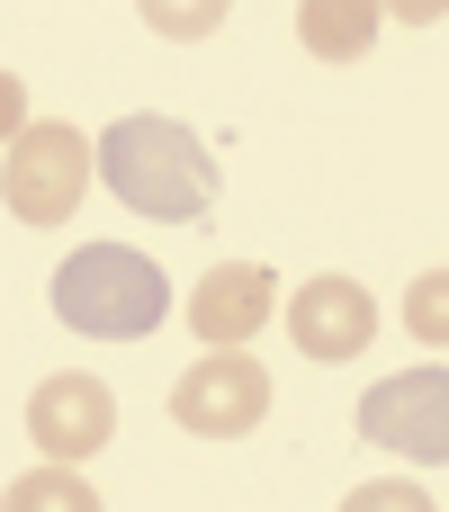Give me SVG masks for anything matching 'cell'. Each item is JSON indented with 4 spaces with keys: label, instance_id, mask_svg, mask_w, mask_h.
Segmentation results:
<instances>
[{
    "label": "cell",
    "instance_id": "9",
    "mask_svg": "<svg viewBox=\"0 0 449 512\" xmlns=\"http://www.w3.org/2000/svg\"><path fill=\"white\" fill-rule=\"evenodd\" d=\"M378 27H387L378 0H297V36L315 63H360L378 45Z\"/></svg>",
    "mask_w": 449,
    "mask_h": 512
},
{
    "label": "cell",
    "instance_id": "7",
    "mask_svg": "<svg viewBox=\"0 0 449 512\" xmlns=\"http://www.w3.org/2000/svg\"><path fill=\"white\" fill-rule=\"evenodd\" d=\"M288 342H297L306 360H360V351L378 342V297H369L360 279L324 270V279H306V288L288 297Z\"/></svg>",
    "mask_w": 449,
    "mask_h": 512
},
{
    "label": "cell",
    "instance_id": "6",
    "mask_svg": "<svg viewBox=\"0 0 449 512\" xmlns=\"http://www.w3.org/2000/svg\"><path fill=\"white\" fill-rule=\"evenodd\" d=\"M108 432H117V396H108L99 378H81V369L45 378V387L27 396V441H36L45 459H63V468L99 459V450H108Z\"/></svg>",
    "mask_w": 449,
    "mask_h": 512
},
{
    "label": "cell",
    "instance_id": "2",
    "mask_svg": "<svg viewBox=\"0 0 449 512\" xmlns=\"http://www.w3.org/2000/svg\"><path fill=\"white\" fill-rule=\"evenodd\" d=\"M171 315V279L153 252L135 243H81L54 270V324L90 333V342H144Z\"/></svg>",
    "mask_w": 449,
    "mask_h": 512
},
{
    "label": "cell",
    "instance_id": "14",
    "mask_svg": "<svg viewBox=\"0 0 449 512\" xmlns=\"http://www.w3.org/2000/svg\"><path fill=\"white\" fill-rule=\"evenodd\" d=\"M387 18H405V27H441L449 18V0H378Z\"/></svg>",
    "mask_w": 449,
    "mask_h": 512
},
{
    "label": "cell",
    "instance_id": "12",
    "mask_svg": "<svg viewBox=\"0 0 449 512\" xmlns=\"http://www.w3.org/2000/svg\"><path fill=\"white\" fill-rule=\"evenodd\" d=\"M405 333L432 342V351H449V270H423V279L405 288Z\"/></svg>",
    "mask_w": 449,
    "mask_h": 512
},
{
    "label": "cell",
    "instance_id": "5",
    "mask_svg": "<svg viewBox=\"0 0 449 512\" xmlns=\"http://www.w3.org/2000/svg\"><path fill=\"white\" fill-rule=\"evenodd\" d=\"M360 441L414 459V468H441L449 459V369H396L360 396Z\"/></svg>",
    "mask_w": 449,
    "mask_h": 512
},
{
    "label": "cell",
    "instance_id": "11",
    "mask_svg": "<svg viewBox=\"0 0 449 512\" xmlns=\"http://www.w3.org/2000/svg\"><path fill=\"white\" fill-rule=\"evenodd\" d=\"M0 504H9V512H90L99 495H90V486H81V477H72V468L54 459L45 477H18V486H9Z\"/></svg>",
    "mask_w": 449,
    "mask_h": 512
},
{
    "label": "cell",
    "instance_id": "4",
    "mask_svg": "<svg viewBox=\"0 0 449 512\" xmlns=\"http://www.w3.org/2000/svg\"><path fill=\"white\" fill-rule=\"evenodd\" d=\"M261 414H270V369L243 342H207V360L180 369V387H171V423L198 441H243V432H261Z\"/></svg>",
    "mask_w": 449,
    "mask_h": 512
},
{
    "label": "cell",
    "instance_id": "3",
    "mask_svg": "<svg viewBox=\"0 0 449 512\" xmlns=\"http://www.w3.org/2000/svg\"><path fill=\"white\" fill-rule=\"evenodd\" d=\"M9 162H0V198H9V216L18 225H72V207L90 198V135L81 126H63V117H27L9 144H0Z\"/></svg>",
    "mask_w": 449,
    "mask_h": 512
},
{
    "label": "cell",
    "instance_id": "10",
    "mask_svg": "<svg viewBox=\"0 0 449 512\" xmlns=\"http://www.w3.org/2000/svg\"><path fill=\"white\" fill-rule=\"evenodd\" d=\"M225 9H234V0H135V18H144L153 36H171V45L216 36V27H225Z\"/></svg>",
    "mask_w": 449,
    "mask_h": 512
},
{
    "label": "cell",
    "instance_id": "8",
    "mask_svg": "<svg viewBox=\"0 0 449 512\" xmlns=\"http://www.w3.org/2000/svg\"><path fill=\"white\" fill-rule=\"evenodd\" d=\"M270 315H279V279H270L261 261H216V270L189 288V333H198V342H252Z\"/></svg>",
    "mask_w": 449,
    "mask_h": 512
},
{
    "label": "cell",
    "instance_id": "1",
    "mask_svg": "<svg viewBox=\"0 0 449 512\" xmlns=\"http://www.w3.org/2000/svg\"><path fill=\"white\" fill-rule=\"evenodd\" d=\"M90 162H99V180L135 207V216H153V225H198L207 207H216V162H207V144L180 126V117H117L99 144H90Z\"/></svg>",
    "mask_w": 449,
    "mask_h": 512
},
{
    "label": "cell",
    "instance_id": "13",
    "mask_svg": "<svg viewBox=\"0 0 449 512\" xmlns=\"http://www.w3.org/2000/svg\"><path fill=\"white\" fill-rule=\"evenodd\" d=\"M18 126H27V81H18V72H0V144H9Z\"/></svg>",
    "mask_w": 449,
    "mask_h": 512
}]
</instances>
